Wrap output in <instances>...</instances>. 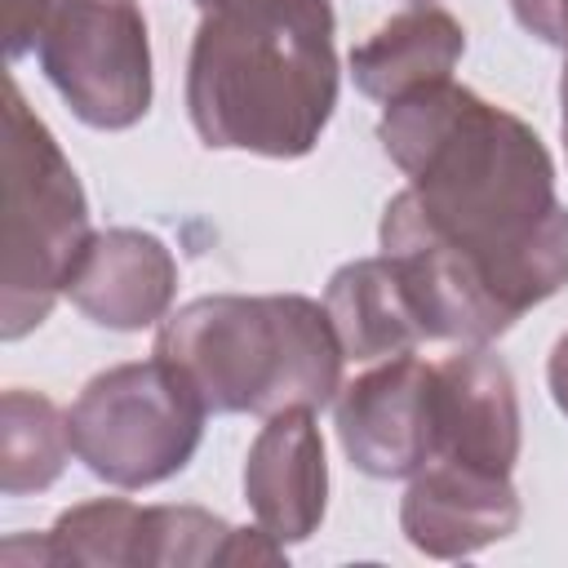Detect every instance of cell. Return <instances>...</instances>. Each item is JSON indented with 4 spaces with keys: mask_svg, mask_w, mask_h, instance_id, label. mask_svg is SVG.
I'll return each mask as SVG.
<instances>
[{
    "mask_svg": "<svg viewBox=\"0 0 568 568\" xmlns=\"http://www.w3.org/2000/svg\"><path fill=\"white\" fill-rule=\"evenodd\" d=\"M377 142L408 178L382 213V253L426 337L488 346L568 284L555 160L519 115L439 80L386 102Z\"/></svg>",
    "mask_w": 568,
    "mask_h": 568,
    "instance_id": "1",
    "label": "cell"
},
{
    "mask_svg": "<svg viewBox=\"0 0 568 568\" xmlns=\"http://www.w3.org/2000/svg\"><path fill=\"white\" fill-rule=\"evenodd\" d=\"M337 106L328 0H231L200 18L186 115L204 146L297 160Z\"/></svg>",
    "mask_w": 568,
    "mask_h": 568,
    "instance_id": "2",
    "label": "cell"
},
{
    "mask_svg": "<svg viewBox=\"0 0 568 568\" xmlns=\"http://www.w3.org/2000/svg\"><path fill=\"white\" fill-rule=\"evenodd\" d=\"M155 355L169 359L209 404V413L324 408L342 390V342L324 311L302 293H213L178 306Z\"/></svg>",
    "mask_w": 568,
    "mask_h": 568,
    "instance_id": "3",
    "label": "cell"
},
{
    "mask_svg": "<svg viewBox=\"0 0 568 568\" xmlns=\"http://www.w3.org/2000/svg\"><path fill=\"white\" fill-rule=\"evenodd\" d=\"M93 240L84 186L49 124L27 106L18 80L4 84V266L0 337L18 342L49 320L71 271Z\"/></svg>",
    "mask_w": 568,
    "mask_h": 568,
    "instance_id": "4",
    "label": "cell"
},
{
    "mask_svg": "<svg viewBox=\"0 0 568 568\" xmlns=\"http://www.w3.org/2000/svg\"><path fill=\"white\" fill-rule=\"evenodd\" d=\"M4 53H36L89 129H133L151 111V40L138 0H4Z\"/></svg>",
    "mask_w": 568,
    "mask_h": 568,
    "instance_id": "5",
    "label": "cell"
},
{
    "mask_svg": "<svg viewBox=\"0 0 568 568\" xmlns=\"http://www.w3.org/2000/svg\"><path fill=\"white\" fill-rule=\"evenodd\" d=\"M209 404L160 355L98 373L71 404L75 457L115 488H151L200 448Z\"/></svg>",
    "mask_w": 568,
    "mask_h": 568,
    "instance_id": "6",
    "label": "cell"
},
{
    "mask_svg": "<svg viewBox=\"0 0 568 568\" xmlns=\"http://www.w3.org/2000/svg\"><path fill=\"white\" fill-rule=\"evenodd\" d=\"M337 439L355 470L408 479L435 453V364L408 355L377 359L337 390Z\"/></svg>",
    "mask_w": 568,
    "mask_h": 568,
    "instance_id": "7",
    "label": "cell"
},
{
    "mask_svg": "<svg viewBox=\"0 0 568 568\" xmlns=\"http://www.w3.org/2000/svg\"><path fill=\"white\" fill-rule=\"evenodd\" d=\"M399 528L430 559H466L519 528V493L510 475L430 457L408 475Z\"/></svg>",
    "mask_w": 568,
    "mask_h": 568,
    "instance_id": "8",
    "label": "cell"
},
{
    "mask_svg": "<svg viewBox=\"0 0 568 568\" xmlns=\"http://www.w3.org/2000/svg\"><path fill=\"white\" fill-rule=\"evenodd\" d=\"M510 475L519 462V399L510 368L484 346L435 364V453Z\"/></svg>",
    "mask_w": 568,
    "mask_h": 568,
    "instance_id": "9",
    "label": "cell"
},
{
    "mask_svg": "<svg viewBox=\"0 0 568 568\" xmlns=\"http://www.w3.org/2000/svg\"><path fill=\"white\" fill-rule=\"evenodd\" d=\"M244 497L257 528H266L275 541H306L320 528L328 466L315 408H284L266 417L244 462Z\"/></svg>",
    "mask_w": 568,
    "mask_h": 568,
    "instance_id": "10",
    "label": "cell"
},
{
    "mask_svg": "<svg viewBox=\"0 0 568 568\" xmlns=\"http://www.w3.org/2000/svg\"><path fill=\"white\" fill-rule=\"evenodd\" d=\"M178 293V262L164 240L133 226L98 231L67 284V297L102 328L138 333L169 315Z\"/></svg>",
    "mask_w": 568,
    "mask_h": 568,
    "instance_id": "11",
    "label": "cell"
},
{
    "mask_svg": "<svg viewBox=\"0 0 568 568\" xmlns=\"http://www.w3.org/2000/svg\"><path fill=\"white\" fill-rule=\"evenodd\" d=\"M324 311L337 328L346 359H359V364L395 359L426 342V324L386 253L359 257L333 271L324 288Z\"/></svg>",
    "mask_w": 568,
    "mask_h": 568,
    "instance_id": "12",
    "label": "cell"
},
{
    "mask_svg": "<svg viewBox=\"0 0 568 568\" xmlns=\"http://www.w3.org/2000/svg\"><path fill=\"white\" fill-rule=\"evenodd\" d=\"M466 53V31L453 13L417 4L382 22L364 44L351 49V75L359 93L395 102L413 89L453 80V67Z\"/></svg>",
    "mask_w": 568,
    "mask_h": 568,
    "instance_id": "13",
    "label": "cell"
},
{
    "mask_svg": "<svg viewBox=\"0 0 568 568\" xmlns=\"http://www.w3.org/2000/svg\"><path fill=\"white\" fill-rule=\"evenodd\" d=\"M31 550L36 564H93V568H155V506H133L124 497L84 501L58 515V524L31 541L9 537L4 559Z\"/></svg>",
    "mask_w": 568,
    "mask_h": 568,
    "instance_id": "14",
    "label": "cell"
},
{
    "mask_svg": "<svg viewBox=\"0 0 568 568\" xmlns=\"http://www.w3.org/2000/svg\"><path fill=\"white\" fill-rule=\"evenodd\" d=\"M71 422L36 390H4L0 399V488L4 497L49 488L71 457Z\"/></svg>",
    "mask_w": 568,
    "mask_h": 568,
    "instance_id": "15",
    "label": "cell"
},
{
    "mask_svg": "<svg viewBox=\"0 0 568 568\" xmlns=\"http://www.w3.org/2000/svg\"><path fill=\"white\" fill-rule=\"evenodd\" d=\"M510 13L541 44L568 49V0H510Z\"/></svg>",
    "mask_w": 568,
    "mask_h": 568,
    "instance_id": "16",
    "label": "cell"
},
{
    "mask_svg": "<svg viewBox=\"0 0 568 568\" xmlns=\"http://www.w3.org/2000/svg\"><path fill=\"white\" fill-rule=\"evenodd\" d=\"M546 382H550V395L559 404V413L568 417V333L555 342L550 351V364H546Z\"/></svg>",
    "mask_w": 568,
    "mask_h": 568,
    "instance_id": "17",
    "label": "cell"
},
{
    "mask_svg": "<svg viewBox=\"0 0 568 568\" xmlns=\"http://www.w3.org/2000/svg\"><path fill=\"white\" fill-rule=\"evenodd\" d=\"M559 129H564V151H568V58H564V75H559Z\"/></svg>",
    "mask_w": 568,
    "mask_h": 568,
    "instance_id": "18",
    "label": "cell"
},
{
    "mask_svg": "<svg viewBox=\"0 0 568 568\" xmlns=\"http://www.w3.org/2000/svg\"><path fill=\"white\" fill-rule=\"evenodd\" d=\"M417 4H426V0H417Z\"/></svg>",
    "mask_w": 568,
    "mask_h": 568,
    "instance_id": "19",
    "label": "cell"
}]
</instances>
